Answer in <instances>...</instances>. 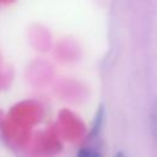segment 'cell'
<instances>
[{
  "mask_svg": "<svg viewBox=\"0 0 157 157\" xmlns=\"http://www.w3.org/2000/svg\"><path fill=\"white\" fill-rule=\"evenodd\" d=\"M151 129H152V135L155 139V144L157 146V99L153 103L152 112H151Z\"/></svg>",
  "mask_w": 157,
  "mask_h": 157,
  "instance_id": "obj_1",
  "label": "cell"
},
{
  "mask_svg": "<svg viewBox=\"0 0 157 157\" xmlns=\"http://www.w3.org/2000/svg\"><path fill=\"white\" fill-rule=\"evenodd\" d=\"M102 120H103V107H99V110L97 112V115L94 118V123L92 126V134L98 132V130L101 129V125H102Z\"/></svg>",
  "mask_w": 157,
  "mask_h": 157,
  "instance_id": "obj_2",
  "label": "cell"
},
{
  "mask_svg": "<svg viewBox=\"0 0 157 157\" xmlns=\"http://www.w3.org/2000/svg\"><path fill=\"white\" fill-rule=\"evenodd\" d=\"M77 157H102L101 153H98L94 150H90V148H82L77 152Z\"/></svg>",
  "mask_w": 157,
  "mask_h": 157,
  "instance_id": "obj_3",
  "label": "cell"
},
{
  "mask_svg": "<svg viewBox=\"0 0 157 157\" xmlns=\"http://www.w3.org/2000/svg\"><path fill=\"white\" fill-rule=\"evenodd\" d=\"M114 157H124V155H123L121 152H119V153H117V155H115Z\"/></svg>",
  "mask_w": 157,
  "mask_h": 157,
  "instance_id": "obj_4",
  "label": "cell"
}]
</instances>
